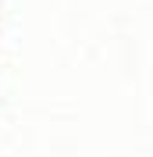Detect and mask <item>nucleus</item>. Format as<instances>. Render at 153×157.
Segmentation results:
<instances>
[]
</instances>
